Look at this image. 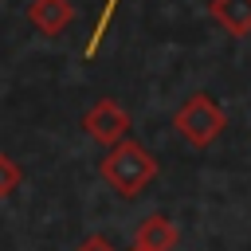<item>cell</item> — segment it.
<instances>
[{
  "mask_svg": "<svg viewBox=\"0 0 251 251\" xmlns=\"http://www.w3.org/2000/svg\"><path fill=\"white\" fill-rule=\"evenodd\" d=\"M82 129L98 141V145H118V141H126V133H129V114H126V106L122 102H114V98H98L86 114H82Z\"/></svg>",
  "mask_w": 251,
  "mask_h": 251,
  "instance_id": "3",
  "label": "cell"
},
{
  "mask_svg": "<svg viewBox=\"0 0 251 251\" xmlns=\"http://www.w3.org/2000/svg\"><path fill=\"white\" fill-rule=\"evenodd\" d=\"M157 157L141 145V141H118V145H110L106 149V157L98 161V176L118 192V196H126V200H133L145 184H153L157 180Z\"/></svg>",
  "mask_w": 251,
  "mask_h": 251,
  "instance_id": "1",
  "label": "cell"
},
{
  "mask_svg": "<svg viewBox=\"0 0 251 251\" xmlns=\"http://www.w3.org/2000/svg\"><path fill=\"white\" fill-rule=\"evenodd\" d=\"M118 4H122V0H106V4H102V16H98V24H94V31H90V39H86V47H82L86 59L98 55V47H102V39H106V27H110V20H114V12H118Z\"/></svg>",
  "mask_w": 251,
  "mask_h": 251,
  "instance_id": "7",
  "label": "cell"
},
{
  "mask_svg": "<svg viewBox=\"0 0 251 251\" xmlns=\"http://www.w3.org/2000/svg\"><path fill=\"white\" fill-rule=\"evenodd\" d=\"M133 243L145 247V251H173V247L180 243V231H176V224H173L165 212H149V216L137 224Z\"/></svg>",
  "mask_w": 251,
  "mask_h": 251,
  "instance_id": "5",
  "label": "cell"
},
{
  "mask_svg": "<svg viewBox=\"0 0 251 251\" xmlns=\"http://www.w3.org/2000/svg\"><path fill=\"white\" fill-rule=\"evenodd\" d=\"M208 16L235 39L251 35V0H208Z\"/></svg>",
  "mask_w": 251,
  "mask_h": 251,
  "instance_id": "6",
  "label": "cell"
},
{
  "mask_svg": "<svg viewBox=\"0 0 251 251\" xmlns=\"http://www.w3.org/2000/svg\"><path fill=\"white\" fill-rule=\"evenodd\" d=\"M129 251H145V247H137V243H133V247H129Z\"/></svg>",
  "mask_w": 251,
  "mask_h": 251,
  "instance_id": "10",
  "label": "cell"
},
{
  "mask_svg": "<svg viewBox=\"0 0 251 251\" xmlns=\"http://www.w3.org/2000/svg\"><path fill=\"white\" fill-rule=\"evenodd\" d=\"M75 251H118V247H114L106 235H86V239H82Z\"/></svg>",
  "mask_w": 251,
  "mask_h": 251,
  "instance_id": "9",
  "label": "cell"
},
{
  "mask_svg": "<svg viewBox=\"0 0 251 251\" xmlns=\"http://www.w3.org/2000/svg\"><path fill=\"white\" fill-rule=\"evenodd\" d=\"M173 129H176L192 149H208V145H216L220 133L227 129V114H224V106H220L208 90H196V94H188V98L176 106Z\"/></svg>",
  "mask_w": 251,
  "mask_h": 251,
  "instance_id": "2",
  "label": "cell"
},
{
  "mask_svg": "<svg viewBox=\"0 0 251 251\" xmlns=\"http://www.w3.org/2000/svg\"><path fill=\"white\" fill-rule=\"evenodd\" d=\"M27 24L39 35H63L75 24V4L71 0H31L27 4Z\"/></svg>",
  "mask_w": 251,
  "mask_h": 251,
  "instance_id": "4",
  "label": "cell"
},
{
  "mask_svg": "<svg viewBox=\"0 0 251 251\" xmlns=\"http://www.w3.org/2000/svg\"><path fill=\"white\" fill-rule=\"evenodd\" d=\"M20 180H24V169H20L8 153H0V196H12V192L20 188Z\"/></svg>",
  "mask_w": 251,
  "mask_h": 251,
  "instance_id": "8",
  "label": "cell"
}]
</instances>
